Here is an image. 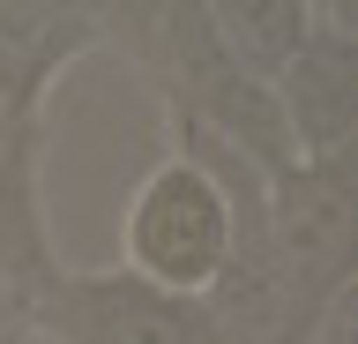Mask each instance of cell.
I'll return each instance as SVG.
<instances>
[{
	"instance_id": "cell-4",
	"label": "cell",
	"mask_w": 358,
	"mask_h": 344,
	"mask_svg": "<svg viewBox=\"0 0 358 344\" xmlns=\"http://www.w3.org/2000/svg\"><path fill=\"white\" fill-rule=\"evenodd\" d=\"M201 15H209L217 53H224L239 75L276 83V75H284V60L299 53V38H306L313 0H201Z\"/></svg>"
},
{
	"instance_id": "cell-1",
	"label": "cell",
	"mask_w": 358,
	"mask_h": 344,
	"mask_svg": "<svg viewBox=\"0 0 358 344\" xmlns=\"http://www.w3.org/2000/svg\"><path fill=\"white\" fill-rule=\"evenodd\" d=\"M38 344H231L201 299H179L120 262H67L30 292Z\"/></svg>"
},
{
	"instance_id": "cell-5",
	"label": "cell",
	"mask_w": 358,
	"mask_h": 344,
	"mask_svg": "<svg viewBox=\"0 0 358 344\" xmlns=\"http://www.w3.org/2000/svg\"><path fill=\"white\" fill-rule=\"evenodd\" d=\"M0 337L15 344V337H30V299L22 292H8V284H0Z\"/></svg>"
},
{
	"instance_id": "cell-3",
	"label": "cell",
	"mask_w": 358,
	"mask_h": 344,
	"mask_svg": "<svg viewBox=\"0 0 358 344\" xmlns=\"http://www.w3.org/2000/svg\"><path fill=\"white\" fill-rule=\"evenodd\" d=\"M60 262V240H52V209H45V135L15 158H0V284L8 292H38Z\"/></svg>"
},
{
	"instance_id": "cell-6",
	"label": "cell",
	"mask_w": 358,
	"mask_h": 344,
	"mask_svg": "<svg viewBox=\"0 0 358 344\" xmlns=\"http://www.w3.org/2000/svg\"><path fill=\"white\" fill-rule=\"evenodd\" d=\"M313 344H351V299H343V307H336V315L313 329Z\"/></svg>"
},
{
	"instance_id": "cell-2",
	"label": "cell",
	"mask_w": 358,
	"mask_h": 344,
	"mask_svg": "<svg viewBox=\"0 0 358 344\" xmlns=\"http://www.w3.org/2000/svg\"><path fill=\"white\" fill-rule=\"evenodd\" d=\"M276 90V113L291 128V150L299 158H343L358 128V53L351 30L336 8H313L299 53L284 60V75L268 83Z\"/></svg>"
}]
</instances>
